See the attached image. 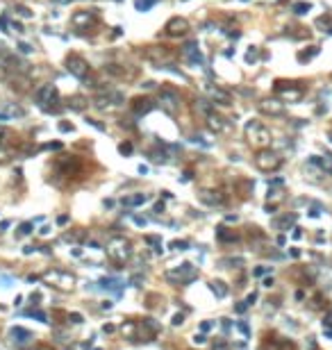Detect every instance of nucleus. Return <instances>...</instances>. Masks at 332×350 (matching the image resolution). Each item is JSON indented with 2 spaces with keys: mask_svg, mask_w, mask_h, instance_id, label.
<instances>
[{
  "mask_svg": "<svg viewBox=\"0 0 332 350\" xmlns=\"http://www.w3.org/2000/svg\"><path fill=\"white\" fill-rule=\"evenodd\" d=\"M246 139L252 148H259V150H264L271 145V132H269V127L262 125L259 121H250L246 125Z\"/></svg>",
  "mask_w": 332,
  "mask_h": 350,
  "instance_id": "nucleus-1",
  "label": "nucleus"
},
{
  "mask_svg": "<svg viewBox=\"0 0 332 350\" xmlns=\"http://www.w3.org/2000/svg\"><path fill=\"white\" fill-rule=\"evenodd\" d=\"M273 89H275V96H278L282 103H298V100L305 96V86L298 84V82H287V80H278Z\"/></svg>",
  "mask_w": 332,
  "mask_h": 350,
  "instance_id": "nucleus-2",
  "label": "nucleus"
},
{
  "mask_svg": "<svg viewBox=\"0 0 332 350\" xmlns=\"http://www.w3.org/2000/svg\"><path fill=\"white\" fill-rule=\"evenodd\" d=\"M130 255H132V246L123 237H116L107 244V257L112 259V262H116V264H125L127 259H130Z\"/></svg>",
  "mask_w": 332,
  "mask_h": 350,
  "instance_id": "nucleus-3",
  "label": "nucleus"
},
{
  "mask_svg": "<svg viewBox=\"0 0 332 350\" xmlns=\"http://www.w3.org/2000/svg\"><path fill=\"white\" fill-rule=\"evenodd\" d=\"M255 166H257L259 171H264V173H273V171H278L280 166H282V157H280L278 152H273V150H259L257 155H255Z\"/></svg>",
  "mask_w": 332,
  "mask_h": 350,
  "instance_id": "nucleus-4",
  "label": "nucleus"
},
{
  "mask_svg": "<svg viewBox=\"0 0 332 350\" xmlns=\"http://www.w3.org/2000/svg\"><path fill=\"white\" fill-rule=\"evenodd\" d=\"M160 105L166 114H178L180 112V93L173 86H162L160 89Z\"/></svg>",
  "mask_w": 332,
  "mask_h": 350,
  "instance_id": "nucleus-5",
  "label": "nucleus"
},
{
  "mask_svg": "<svg viewBox=\"0 0 332 350\" xmlns=\"http://www.w3.org/2000/svg\"><path fill=\"white\" fill-rule=\"evenodd\" d=\"M66 68H68V73H71L73 78H78V80L89 78V73H91L89 62H86L84 57H80V55H68L66 57Z\"/></svg>",
  "mask_w": 332,
  "mask_h": 350,
  "instance_id": "nucleus-6",
  "label": "nucleus"
},
{
  "mask_svg": "<svg viewBox=\"0 0 332 350\" xmlns=\"http://www.w3.org/2000/svg\"><path fill=\"white\" fill-rule=\"evenodd\" d=\"M34 98H37V103H39L43 109H50V103L57 100V89H55V84H41L39 89L34 91Z\"/></svg>",
  "mask_w": 332,
  "mask_h": 350,
  "instance_id": "nucleus-7",
  "label": "nucleus"
},
{
  "mask_svg": "<svg viewBox=\"0 0 332 350\" xmlns=\"http://www.w3.org/2000/svg\"><path fill=\"white\" fill-rule=\"evenodd\" d=\"M166 278L171 280V282H191L196 278V268L191 264H182L178 271H166Z\"/></svg>",
  "mask_w": 332,
  "mask_h": 350,
  "instance_id": "nucleus-8",
  "label": "nucleus"
},
{
  "mask_svg": "<svg viewBox=\"0 0 332 350\" xmlns=\"http://www.w3.org/2000/svg\"><path fill=\"white\" fill-rule=\"evenodd\" d=\"M164 30L168 37H185V34L189 32V21L182 19V16H173V19L166 23Z\"/></svg>",
  "mask_w": 332,
  "mask_h": 350,
  "instance_id": "nucleus-9",
  "label": "nucleus"
},
{
  "mask_svg": "<svg viewBox=\"0 0 332 350\" xmlns=\"http://www.w3.org/2000/svg\"><path fill=\"white\" fill-rule=\"evenodd\" d=\"M180 57H182L185 62H189V64H203L200 46L196 43V41H189V43H185V46H182V50H180Z\"/></svg>",
  "mask_w": 332,
  "mask_h": 350,
  "instance_id": "nucleus-10",
  "label": "nucleus"
},
{
  "mask_svg": "<svg viewBox=\"0 0 332 350\" xmlns=\"http://www.w3.org/2000/svg\"><path fill=\"white\" fill-rule=\"evenodd\" d=\"M257 107H259V112L266 114V116H280V114L285 112V103L280 98H266Z\"/></svg>",
  "mask_w": 332,
  "mask_h": 350,
  "instance_id": "nucleus-11",
  "label": "nucleus"
},
{
  "mask_svg": "<svg viewBox=\"0 0 332 350\" xmlns=\"http://www.w3.org/2000/svg\"><path fill=\"white\" fill-rule=\"evenodd\" d=\"M96 23V12H86V9H82V12H75L73 16H71V25L78 27V30H86L89 25H93Z\"/></svg>",
  "mask_w": 332,
  "mask_h": 350,
  "instance_id": "nucleus-12",
  "label": "nucleus"
},
{
  "mask_svg": "<svg viewBox=\"0 0 332 350\" xmlns=\"http://www.w3.org/2000/svg\"><path fill=\"white\" fill-rule=\"evenodd\" d=\"M144 55H146V60L155 62V64H162V62L171 60V50H168L166 46H148Z\"/></svg>",
  "mask_w": 332,
  "mask_h": 350,
  "instance_id": "nucleus-13",
  "label": "nucleus"
},
{
  "mask_svg": "<svg viewBox=\"0 0 332 350\" xmlns=\"http://www.w3.org/2000/svg\"><path fill=\"white\" fill-rule=\"evenodd\" d=\"M121 103H123V93H119V91H105L96 98V105L103 107V109H105V107L121 105Z\"/></svg>",
  "mask_w": 332,
  "mask_h": 350,
  "instance_id": "nucleus-14",
  "label": "nucleus"
},
{
  "mask_svg": "<svg viewBox=\"0 0 332 350\" xmlns=\"http://www.w3.org/2000/svg\"><path fill=\"white\" fill-rule=\"evenodd\" d=\"M105 73L114 75V78H121V80H134L137 78V68H130V71H127L125 66H119V64H107Z\"/></svg>",
  "mask_w": 332,
  "mask_h": 350,
  "instance_id": "nucleus-15",
  "label": "nucleus"
},
{
  "mask_svg": "<svg viewBox=\"0 0 332 350\" xmlns=\"http://www.w3.org/2000/svg\"><path fill=\"white\" fill-rule=\"evenodd\" d=\"M205 123H207V127H209L212 132H216V134H221V132H226V130H228L226 119H223V116H219L216 112L207 114V116H205Z\"/></svg>",
  "mask_w": 332,
  "mask_h": 350,
  "instance_id": "nucleus-16",
  "label": "nucleus"
},
{
  "mask_svg": "<svg viewBox=\"0 0 332 350\" xmlns=\"http://www.w3.org/2000/svg\"><path fill=\"white\" fill-rule=\"evenodd\" d=\"M207 93H209V98H212L214 103H219V105H223V107L232 105V96L228 91H223V89H219V86H207Z\"/></svg>",
  "mask_w": 332,
  "mask_h": 350,
  "instance_id": "nucleus-17",
  "label": "nucleus"
},
{
  "mask_svg": "<svg viewBox=\"0 0 332 350\" xmlns=\"http://www.w3.org/2000/svg\"><path fill=\"white\" fill-rule=\"evenodd\" d=\"M130 109L134 112V116H144V114H148L150 109H153V100L150 98H132V103H130Z\"/></svg>",
  "mask_w": 332,
  "mask_h": 350,
  "instance_id": "nucleus-18",
  "label": "nucleus"
},
{
  "mask_svg": "<svg viewBox=\"0 0 332 350\" xmlns=\"http://www.w3.org/2000/svg\"><path fill=\"white\" fill-rule=\"evenodd\" d=\"M198 200L200 203H205V205H223V203H226V198H223V196H221L219 191H198Z\"/></svg>",
  "mask_w": 332,
  "mask_h": 350,
  "instance_id": "nucleus-19",
  "label": "nucleus"
},
{
  "mask_svg": "<svg viewBox=\"0 0 332 350\" xmlns=\"http://www.w3.org/2000/svg\"><path fill=\"white\" fill-rule=\"evenodd\" d=\"M48 280H55V287H60V289H71V287H73V275H66V273H48L46 275Z\"/></svg>",
  "mask_w": 332,
  "mask_h": 350,
  "instance_id": "nucleus-20",
  "label": "nucleus"
},
{
  "mask_svg": "<svg viewBox=\"0 0 332 350\" xmlns=\"http://www.w3.org/2000/svg\"><path fill=\"white\" fill-rule=\"evenodd\" d=\"M12 341L14 344H19V346L30 344V341H32V332L25 330V328H14L12 330Z\"/></svg>",
  "mask_w": 332,
  "mask_h": 350,
  "instance_id": "nucleus-21",
  "label": "nucleus"
},
{
  "mask_svg": "<svg viewBox=\"0 0 332 350\" xmlns=\"http://www.w3.org/2000/svg\"><path fill=\"white\" fill-rule=\"evenodd\" d=\"M216 239L219 241H226V244H234V241H239V234L234 230H230V227H216Z\"/></svg>",
  "mask_w": 332,
  "mask_h": 350,
  "instance_id": "nucleus-22",
  "label": "nucleus"
},
{
  "mask_svg": "<svg viewBox=\"0 0 332 350\" xmlns=\"http://www.w3.org/2000/svg\"><path fill=\"white\" fill-rule=\"evenodd\" d=\"M264 350H296V344L289 339H275L273 344H264Z\"/></svg>",
  "mask_w": 332,
  "mask_h": 350,
  "instance_id": "nucleus-23",
  "label": "nucleus"
},
{
  "mask_svg": "<svg viewBox=\"0 0 332 350\" xmlns=\"http://www.w3.org/2000/svg\"><path fill=\"white\" fill-rule=\"evenodd\" d=\"M144 203H148L146 193H134V196H125V198H123V205L125 207H139V205H144Z\"/></svg>",
  "mask_w": 332,
  "mask_h": 350,
  "instance_id": "nucleus-24",
  "label": "nucleus"
},
{
  "mask_svg": "<svg viewBox=\"0 0 332 350\" xmlns=\"http://www.w3.org/2000/svg\"><path fill=\"white\" fill-rule=\"evenodd\" d=\"M100 284H103V289H109V291H114V293H121V291H123V282H121L119 278H105V280H100Z\"/></svg>",
  "mask_w": 332,
  "mask_h": 350,
  "instance_id": "nucleus-25",
  "label": "nucleus"
},
{
  "mask_svg": "<svg viewBox=\"0 0 332 350\" xmlns=\"http://www.w3.org/2000/svg\"><path fill=\"white\" fill-rule=\"evenodd\" d=\"M209 289L214 291V296H216V298H226L228 296V287L221 282V280H214V282L209 284Z\"/></svg>",
  "mask_w": 332,
  "mask_h": 350,
  "instance_id": "nucleus-26",
  "label": "nucleus"
},
{
  "mask_svg": "<svg viewBox=\"0 0 332 350\" xmlns=\"http://www.w3.org/2000/svg\"><path fill=\"white\" fill-rule=\"evenodd\" d=\"M141 328H146L150 334H157V332L162 330V325L155 321V318H144V323H141Z\"/></svg>",
  "mask_w": 332,
  "mask_h": 350,
  "instance_id": "nucleus-27",
  "label": "nucleus"
},
{
  "mask_svg": "<svg viewBox=\"0 0 332 350\" xmlns=\"http://www.w3.org/2000/svg\"><path fill=\"white\" fill-rule=\"evenodd\" d=\"M316 164L321 166V171L332 173V155H321V157L316 159Z\"/></svg>",
  "mask_w": 332,
  "mask_h": 350,
  "instance_id": "nucleus-28",
  "label": "nucleus"
},
{
  "mask_svg": "<svg viewBox=\"0 0 332 350\" xmlns=\"http://www.w3.org/2000/svg\"><path fill=\"white\" fill-rule=\"evenodd\" d=\"M196 112H200V114H212L214 112V107H212V103H209V100H198V103H196Z\"/></svg>",
  "mask_w": 332,
  "mask_h": 350,
  "instance_id": "nucleus-29",
  "label": "nucleus"
},
{
  "mask_svg": "<svg viewBox=\"0 0 332 350\" xmlns=\"http://www.w3.org/2000/svg\"><path fill=\"white\" fill-rule=\"evenodd\" d=\"M316 53H319V48H316V46H310V50H300V53H298V62H310Z\"/></svg>",
  "mask_w": 332,
  "mask_h": 350,
  "instance_id": "nucleus-30",
  "label": "nucleus"
},
{
  "mask_svg": "<svg viewBox=\"0 0 332 350\" xmlns=\"http://www.w3.org/2000/svg\"><path fill=\"white\" fill-rule=\"evenodd\" d=\"M316 25L319 27H326V32H332V16H321L319 21H316Z\"/></svg>",
  "mask_w": 332,
  "mask_h": 350,
  "instance_id": "nucleus-31",
  "label": "nucleus"
},
{
  "mask_svg": "<svg viewBox=\"0 0 332 350\" xmlns=\"http://www.w3.org/2000/svg\"><path fill=\"white\" fill-rule=\"evenodd\" d=\"M68 103H71V107H73V109H78V112H82V109L86 107L84 98H80V96H75V98H71Z\"/></svg>",
  "mask_w": 332,
  "mask_h": 350,
  "instance_id": "nucleus-32",
  "label": "nucleus"
},
{
  "mask_svg": "<svg viewBox=\"0 0 332 350\" xmlns=\"http://www.w3.org/2000/svg\"><path fill=\"white\" fill-rule=\"evenodd\" d=\"M146 244H148V246H153V248H155L157 252L162 250V239H160V237H153V234H148V237H146Z\"/></svg>",
  "mask_w": 332,
  "mask_h": 350,
  "instance_id": "nucleus-33",
  "label": "nucleus"
},
{
  "mask_svg": "<svg viewBox=\"0 0 332 350\" xmlns=\"http://www.w3.org/2000/svg\"><path fill=\"white\" fill-rule=\"evenodd\" d=\"M155 2H157V0H137V9H139V12H146V9H150Z\"/></svg>",
  "mask_w": 332,
  "mask_h": 350,
  "instance_id": "nucleus-34",
  "label": "nucleus"
},
{
  "mask_svg": "<svg viewBox=\"0 0 332 350\" xmlns=\"http://www.w3.org/2000/svg\"><path fill=\"white\" fill-rule=\"evenodd\" d=\"M280 227V230H285V227H289V225H293V216H285L282 218V221H278V223H275Z\"/></svg>",
  "mask_w": 332,
  "mask_h": 350,
  "instance_id": "nucleus-35",
  "label": "nucleus"
},
{
  "mask_svg": "<svg viewBox=\"0 0 332 350\" xmlns=\"http://www.w3.org/2000/svg\"><path fill=\"white\" fill-rule=\"evenodd\" d=\"M310 7H312L310 2H296V5H293V9H296V14H305Z\"/></svg>",
  "mask_w": 332,
  "mask_h": 350,
  "instance_id": "nucleus-36",
  "label": "nucleus"
},
{
  "mask_svg": "<svg viewBox=\"0 0 332 350\" xmlns=\"http://www.w3.org/2000/svg\"><path fill=\"white\" fill-rule=\"evenodd\" d=\"M323 332H326V337H332V316L323 321Z\"/></svg>",
  "mask_w": 332,
  "mask_h": 350,
  "instance_id": "nucleus-37",
  "label": "nucleus"
},
{
  "mask_svg": "<svg viewBox=\"0 0 332 350\" xmlns=\"http://www.w3.org/2000/svg\"><path fill=\"white\" fill-rule=\"evenodd\" d=\"M14 12H19L21 16H23V19H30V16H32V12H30V9H27V7H23V5L14 7Z\"/></svg>",
  "mask_w": 332,
  "mask_h": 350,
  "instance_id": "nucleus-38",
  "label": "nucleus"
},
{
  "mask_svg": "<svg viewBox=\"0 0 332 350\" xmlns=\"http://www.w3.org/2000/svg\"><path fill=\"white\" fill-rule=\"evenodd\" d=\"M171 248L173 250H187L189 244H187V241H171Z\"/></svg>",
  "mask_w": 332,
  "mask_h": 350,
  "instance_id": "nucleus-39",
  "label": "nucleus"
},
{
  "mask_svg": "<svg viewBox=\"0 0 332 350\" xmlns=\"http://www.w3.org/2000/svg\"><path fill=\"white\" fill-rule=\"evenodd\" d=\"M119 152H121V155H130V152H132V144H130V141L121 144V145H119Z\"/></svg>",
  "mask_w": 332,
  "mask_h": 350,
  "instance_id": "nucleus-40",
  "label": "nucleus"
},
{
  "mask_svg": "<svg viewBox=\"0 0 332 350\" xmlns=\"http://www.w3.org/2000/svg\"><path fill=\"white\" fill-rule=\"evenodd\" d=\"M30 316H34L37 321H41V323H48V321H46V314H43V311H30Z\"/></svg>",
  "mask_w": 332,
  "mask_h": 350,
  "instance_id": "nucleus-41",
  "label": "nucleus"
},
{
  "mask_svg": "<svg viewBox=\"0 0 332 350\" xmlns=\"http://www.w3.org/2000/svg\"><path fill=\"white\" fill-rule=\"evenodd\" d=\"M30 232H32V223H23L19 227V234H30Z\"/></svg>",
  "mask_w": 332,
  "mask_h": 350,
  "instance_id": "nucleus-42",
  "label": "nucleus"
},
{
  "mask_svg": "<svg viewBox=\"0 0 332 350\" xmlns=\"http://www.w3.org/2000/svg\"><path fill=\"white\" fill-rule=\"evenodd\" d=\"M246 309H248V303H246V300H244V303H239L237 307H234V311H237V314H244Z\"/></svg>",
  "mask_w": 332,
  "mask_h": 350,
  "instance_id": "nucleus-43",
  "label": "nucleus"
},
{
  "mask_svg": "<svg viewBox=\"0 0 332 350\" xmlns=\"http://www.w3.org/2000/svg\"><path fill=\"white\" fill-rule=\"evenodd\" d=\"M264 273H269V268H266V266H259V268H255V273H252V275H255V278H262Z\"/></svg>",
  "mask_w": 332,
  "mask_h": 350,
  "instance_id": "nucleus-44",
  "label": "nucleus"
},
{
  "mask_svg": "<svg viewBox=\"0 0 332 350\" xmlns=\"http://www.w3.org/2000/svg\"><path fill=\"white\" fill-rule=\"evenodd\" d=\"M214 350H228V344L223 341V339H219V341L214 344Z\"/></svg>",
  "mask_w": 332,
  "mask_h": 350,
  "instance_id": "nucleus-45",
  "label": "nucleus"
},
{
  "mask_svg": "<svg viewBox=\"0 0 332 350\" xmlns=\"http://www.w3.org/2000/svg\"><path fill=\"white\" fill-rule=\"evenodd\" d=\"M255 57H257V50H255V46L250 48V50H248V55H246V60L248 62H255Z\"/></svg>",
  "mask_w": 332,
  "mask_h": 350,
  "instance_id": "nucleus-46",
  "label": "nucleus"
},
{
  "mask_svg": "<svg viewBox=\"0 0 332 350\" xmlns=\"http://www.w3.org/2000/svg\"><path fill=\"white\" fill-rule=\"evenodd\" d=\"M185 323V316H182V314H175V316H173V325H182Z\"/></svg>",
  "mask_w": 332,
  "mask_h": 350,
  "instance_id": "nucleus-47",
  "label": "nucleus"
},
{
  "mask_svg": "<svg viewBox=\"0 0 332 350\" xmlns=\"http://www.w3.org/2000/svg\"><path fill=\"white\" fill-rule=\"evenodd\" d=\"M237 328H239V330L244 332V337H248V334H250V330H248V325H246V323H237Z\"/></svg>",
  "mask_w": 332,
  "mask_h": 350,
  "instance_id": "nucleus-48",
  "label": "nucleus"
},
{
  "mask_svg": "<svg viewBox=\"0 0 332 350\" xmlns=\"http://www.w3.org/2000/svg\"><path fill=\"white\" fill-rule=\"evenodd\" d=\"M205 341H207L205 334H196V337H193V344H198V346H200V344H205Z\"/></svg>",
  "mask_w": 332,
  "mask_h": 350,
  "instance_id": "nucleus-49",
  "label": "nucleus"
},
{
  "mask_svg": "<svg viewBox=\"0 0 332 350\" xmlns=\"http://www.w3.org/2000/svg\"><path fill=\"white\" fill-rule=\"evenodd\" d=\"M86 123H91V125L96 127V130H105V125H100V123H98V121H96V119H89V121H86Z\"/></svg>",
  "mask_w": 332,
  "mask_h": 350,
  "instance_id": "nucleus-50",
  "label": "nucleus"
},
{
  "mask_svg": "<svg viewBox=\"0 0 332 350\" xmlns=\"http://www.w3.org/2000/svg\"><path fill=\"white\" fill-rule=\"evenodd\" d=\"M60 130H62V132H71V130H73V125H68V123H60Z\"/></svg>",
  "mask_w": 332,
  "mask_h": 350,
  "instance_id": "nucleus-51",
  "label": "nucleus"
},
{
  "mask_svg": "<svg viewBox=\"0 0 332 350\" xmlns=\"http://www.w3.org/2000/svg\"><path fill=\"white\" fill-rule=\"evenodd\" d=\"M71 321L73 323H82V314H71Z\"/></svg>",
  "mask_w": 332,
  "mask_h": 350,
  "instance_id": "nucleus-52",
  "label": "nucleus"
},
{
  "mask_svg": "<svg viewBox=\"0 0 332 350\" xmlns=\"http://www.w3.org/2000/svg\"><path fill=\"white\" fill-rule=\"evenodd\" d=\"M19 48H21V53H30V50H32V48L27 46V43H21V46H19Z\"/></svg>",
  "mask_w": 332,
  "mask_h": 350,
  "instance_id": "nucleus-53",
  "label": "nucleus"
},
{
  "mask_svg": "<svg viewBox=\"0 0 332 350\" xmlns=\"http://www.w3.org/2000/svg\"><path fill=\"white\" fill-rule=\"evenodd\" d=\"M209 328H212V323H209V321H205V323L200 325V330H203V332H207V330H209Z\"/></svg>",
  "mask_w": 332,
  "mask_h": 350,
  "instance_id": "nucleus-54",
  "label": "nucleus"
},
{
  "mask_svg": "<svg viewBox=\"0 0 332 350\" xmlns=\"http://www.w3.org/2000/svg\"><path fill=\"white\" fill-rule=\"evenodd\" d=\"M255 298H257V293H250V296L246 298V303H248V305H252V303H255Z\"/></svg>",
  "mask_w": 332,
  "mask_h": 350,
  "instance_id": "nucleus-55",
  "label": "nucleus"
},
{
  "mask_svg": "<svg viewBox=\"0 0 332 350\" xmlns=\"http://www.w3.org/2000/svg\"><path fill=\"white\" fill-rule=\"evenodd\" d=\"M2 159H7V150H5V148H0V162H2Z\"/></svg>",
  "mask_w": 332,
  "mask_h": 350,
  "instance_id": "nucleus-56",
  "label": "nucleus"
}]
</instances>
